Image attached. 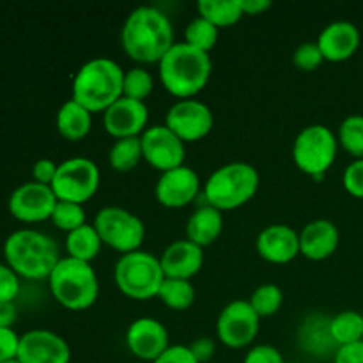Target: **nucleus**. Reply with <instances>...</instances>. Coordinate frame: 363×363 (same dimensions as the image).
Returning a JSON list of instances; mask_svg holds the SVG:
<instances>
[{"label": "nucleus", "mask_w": 363, "mask_h": 363, "mask_svg": "<svg viewBox=\"0 0 363 363\" xmlns=\"http://www.w3.org/2000/svg\"><path fill=\"white\" fill-rule=\"evenodd\" d=\"M121 43L124 52L137 62H160L176 43L172 21L158 7H137L124 20Z\"/></svg>", "instance_id": "f257e3e1"}, {"label": "nucleus", "mask_w": 363, "mask_h": 363, "mask_svg": "<svg viewBox=\"0 0 363 363\" xmlns=\"http://www.w3.org/2000/svg\"><path fill=\"white\" fill-rule=\"evenodd\" d=\"M160 80L172 96L190 99L208 85L213 71L209 53L194 48L188 43H174L172 48L158 62Z\"/></svg>", "instance_id": "f03ea898"}, {"label": "nucleus", "mask_w": 363, "mask_h": 363, "mask_svg": "<svg viewBox=\"0 0 363 363\" xmlns=\"http://www.w3.org/2000/svg\"><path fill=\"white\" fill-rule=\"evenodd\" d=\"M6 264L21 279H48L60 257L55 241L45 233L34 229H20L9 234L4 243Z\"/></svg>", "instance_id": "7ed1b4c3"}, {"label": "nucleus", "mask_w": 363, "mask_h": 363, "mask_svg": "<svg viewBox=\"0 0 363 363\" xmlns=\"http://www.w3.org/2000/svg\"><path fill=\"white\" fill-rule=\"evenodd\" d=\"M124 69L108 57H94L80 66L73 78L71 98L94 112H105L123 96Z\"/></svg>", "instance_id": "20e7f679"}, {"label": "nucleus", "mask_w": 363, "mask_h": 363, "mask_svg": "<svg viewBox=\"0 0 363 363\" xmlns=\"http://www.w3.org/2000/svg\"><path fill=\"white\" fill-rule=\"evenodd\" d=\"M50 291L62 307L85 311L98 300L99 280L91 262L62 257L48 277Z\"/></svg>", "instance_id": "39448f33"}, {"label": "nucleus", "mask_w": 363, "mask_h": 363, "mask_svg": "<svg viewBox=\"0 0 363 363\" xmlns=\"http://www.w3.org/2000/svg\"><path fill=\"white\" fill-rule=\"evenodd\" d=\"M259 172L254 165L245 162H233L218 167L204 184L206 204L229 211L247 204L259 188Z\"/></svg>", "instance_id": "423d86ee"}, {"label": "nucleus", "mask_w": 363, "mask_h": 363, "mask_svg": "<svg viewBox=\"0 0 363 363\" xmlns=\"http://www.w3.org/2000/svg\"><path fill=\"white\" fill-rule=\"evenodd\" d=\"M113 279L121 293L131 300H149L158 296V291L165 280L160 257L144 250L123 254L113 268Z\"/></svg>", "instance_id": "0eeeda50"}, {"label": "nucleus", "mask_w": 363, "mask_h": 363, "mask_svg": "<svg viewBox=\"0 0 363 363\" xmlns=\"http://www.w3.org/2000/svg\"><path fill=\"white\" fill-rule=\"evenodd\" d=\"M339 138L325 124L305 126L293 144V160L301 172L321 179L335 162Z\"/></svg>", "instance_id": "6e6552de"}, {"label": "nucleus", "mask_w": 363, "mask_h": 363, "mask_svg": "<svg viewBox=\"0 0 363 363\" xmlns=\"http://www.w3.org/2000/svg\"><path fill=\"white\" fill-rule=\"evenodd\" d=\"M92 225L98 230L103 245H108L123 254L140 250L145 238L144 222L135 213L119 206H106L99 209Z\"/></svg>", "instance_id": "1a4fd4ad"}, {"label": "nucleus", "mask_w": 363, "mask_h": 363, "mask_svg": "<svg viewBox=\"0 0 363 363\" xmlns=\"http://www.w3.org/2000/svg\"><path fill=\"white\" fill-rule=\"evenodd\" d=\"M101 174L98 165L91 158L74 156L59 163L52 190L57 201L77 202L84 206L89 199L94 197L99 188Z\"/></svg>", "instance_id": "9d476101"}, {"label": "nucleus", "mask_w": 363, "mask_h": 363, "mask_svg": "<svg viewBox=\"0 0 363 363\" xmlns=\"http://www.w3.org/2000/svg\"><path fill=\"white\" fill-rule=\"evenodd\" d=\"M257 312L248 300H234L222 308L216 321V335L225 346L233 350L248 346L259 333Z\"/></svg>", "instance_id": "9b49d317"}, {"label": "nucleus", "mask_w": 363, "mask_h": 363, "mask_svg": "<svg viewBox=\"0 0 363 363\" xmlns=\"http://www.w3.org/2000/svg\"><path fill=\"white\" fill-rule=\"evenodd\" d=\"M140 144L145 162L162 172L184 165L183 162L186 156L184 142L165 124L149 126L140 135Z\"/></svg>", "instance_id": "f8f14e48"}, {"label": "nucleus", "mask_w": 363, "mask_h": 363, "mask_svg": "<svg viewBox=\"0 0 363 363\" xmlns=\"http://www.w3.org/2000/svg\"><path fill=\"white\" fill-rule=\"evenodd\" d=\"M211 108L199 99H179L169 108L165 126L172 130L183 142H195L204 138L213 130Z\"/></svg>", "instance_id": "ddd939ff"}, {"label": "nucleus", "mask_w": 363, "mask_h": 363, "mask_svg": "<svg viewBox=\"0 0 363 363\" xmlns=\"http://www.w3.org/2000/svg\"><path fill=\"white\" fill-rule=\"evenodd\" d=\"M57 197L48 184L28 183L20 184L9 197V213L25 223H38L52 218Z\"/></svg>", "instance_id": "4468645a"}, {"label": "nucleus", "mask_w": 363, "mask_h": 363, "mask_svg": "<svg viewBox=\"0 0 363 363\" xmlns=\"http://www.w3.org/2000/svg\"><path fill=\"white\" fill-rule=\"evenodd\" d=\"M149 108L144 101L121 96L103 112V126L106 133L117 138L140 137L147 130Z\"/></svg>", "instance_id": "2eb2a0df"}, {"label": "nucleus", "mask_w": 363, "mask_h": 363, "mask_svg": "<svg viewBox=\"0 0 363 363\" xmlns=\"http://www.w3.org/2000/svg\"><path fill=\"white\" fill-rule=\"evenodd\" d=\"M18 360L21 363H69L71 347L50 330H30L20 337Z\"/></svg>", "instance_id": "dca6fc26"}, {"label": "nucleus", "mask_w": 363, "mask_h": 363, "mask_svg": "<svg viewBox=\"0 0 363 363\" xmlns=\"http://www.w3.org/2000/svg\"><path fill=\"white\" fill-rule=\"evenodd\" d=\"M201 179L191 167L181 165L162 172L155 186V195L165 208H183L197 199Z\"/></svg>", "instance_id": "f3484780"}, {"label": "nucleus", "mask_w": 363, "mask_h": 363, "mask_svg": "<svg viewBox=\"0 0 363 363\" xmlns=\"http://www.w3.org/2000/svg\"><path fill=\"white\" fill-rule=\"evenodd\" d=\"M126 344L137 358L155 362L170 346L169 332L158 319L138 318L128 326Z\"/></svg>", "instance_id": "a211bd4d"}, {"label": "nucleus", "mask_w": 363, "mask_h": 363, "mask_svg": "<svg viewBox=\"0 0 363 363\" xmlns=\"http://www.w3.org/2000/svg\"><path fill=\"white\" fill-rule=\"evenodd\" d=\"M255 247L264 261L286 264L300 254V233L286 223H273L259 233Z\"/></svg>", "instance_id": "6ab92c4d"}, {"label": "nucleus", "mask_w": 363, "mask_h": 363, "mask_svg": "<svg viewBox=\"0 0 363 363\" xmlns=\"http://www.w3.org/2000/svg\"><path fill=\"white\" fill-rule=\"evenodd\" d=\"M160 264L165 279L190 280L204 264V248L190 240H176L163 250Z\"/></svg>", "instance_id": "aec40b11"}, {"label": "nucleus", "mask_w": 363, "mask_h": 363, "mask_svg": "<svg viewBox=\"0 0 363 363\" xmlns=\"http://www.w3.org/2000/svg\"><path fill=\"white\" fill-rule=\"evenodd\" d=\"M318 45L326 60L332 62L347 60L360 46V30L351 21H332L319 32Z\"/></svg>", "instance_id": "412c9836"}, {"label": "nucleus", "mask_w": 363, "mask_h": 363, "mask_svg": "<svg viewBox=\"0 0 363 363\" xmlns=\"http://www.w3.org/2000/svg\"><path fill=\"white\" fill-rule=\"evenodd\" d=\"M339 241L340 234L335 223L325 218L312 220L300 233V254L311 261H323L337 250Z\"/></svg>", "instance_id": "4be33fe9"}, {"label": "nucleus", "mask_w": 363, "mask_h": 363, "mask_svg": "<svg viewBox=\"0 0 363 363\" xmlns=\"http://www.w3.org/2000/svg\"><path fill=\"white\" fill-rule=\"evenodd\" d=\"M223 229V213L213 206L204 204L195 209L186 222V240L201 248L209 247L218 240Z\"/></svg>", "instance_id": "5701e85b"}, {"label": "nucleus", "mask_w": 363, "mask_h": 363, "mask_svg": "<svg viewBox=\"0 0 363 363\" xmlns=\"http://www.w3.org/2000/svg\"><path fill=\"white\" fill-rule=\"evenodd\" d=\"M55 124L64 138L71 142L82 140L91 131L92 112L71 98L60 105L55 117Z\"/></svg>", "instance_id": "b1692460"}, {"label": "nucleus", "mask_w": 363, "mask_h": 363, "mask_svg": "<svg viewBox=\"0 0 363 363\" xmlns=\"http://www.w3.org/2000/svg\"><path fill=\"white\" fill-rule=\"evenodd\" d=\"M101 238H99L98 230L94 225L84 223L78 229L71 230L66 236V250L69 257L78 259V261L91 262L96 259V255L101 250Z\"/></svg>", "instance_id": "393cba45"}, {"label": "nucleus", "mask_w": 363, "mask_h": 363, "mask_svg": "<svg viewBox=\"0 0 363 363\" xmlns=\"http://www.w3.org/2000/svg\"><path fill=\"white\" fill-rule=\"evenodd\" d=\"M330 333L337 346L363 340V315L357 311L339 312L330 319Z\"/></svg>", "instance_id": "a878e982"}, {"label": "nucleus", "mask_w": 363, "mask_h": 363, "mask_svg": "<svg viewBox=\"0 0 363 363\" xmlns=\"http://www.w3.org/2000/svg\"><path fill=\"white\" fill-rule=\"evenodd\" d=\"M199 16L206 18L216 27H229L243 16L241 0H199Z\"/></svg>", "instance_id": "bb28decb"}, {"label": "nucleus", "mask_w": 363, "mask_h": 363, "mask_svg": "<svg viewBox=\"0 0 363 363\" xmlns=\"http://www.w3.org/2000/svg\"><path fill=\"white\" fill-rule=\"evenodd\" d=\"M142 158L140 137L117 138L108 151V163L117 172H130Z\"/></svg>", "instance_id": "cd10ccee"}, {"label": "nucleus", "mask_w": 363, "mask_h": 363, "mask_svg": "<svg viewBox=\"0 0 363 363\" xmlns=\"http://www.w3.org/2000/svg\"><path fill=\"white\" fill-rule=\"evenodd\" d=\"M158 298L174 311H184L195 301V287L190 280L165 279L158 291Z\"/></svg>", "instance_id": "c85d7f7f"}, {"label": "nucleus", "mask_w": 363, "mask_h": 363, "mask_svg": "<svg viewBox=\"0 0 363 363\" xmlns=\"http://www.w3.org/2000/svg\"><path fill=\"white\" fill-rule=\"evenodd\" d=\"M216 41H218V27L206 18L197 16L186 25L184 43H188L194 48L209 53V50L215 48Z\"/></svg>", "instance_id": "c756f323"}, {"label": "nucleus", "mask_w": 363, "mask_h": 363, "mask_svg": "<svg viewBox=\"0 0 363 363\" xmlns=\"http://www.w3.org/2000/svg\"><path fill=\"white\" fill-rule=\"evenodd\" d=\"M250 305L257 312L259 318H269L277 314L284 303V293L277 284H261L257 289L252 293Z\"/></svg>", "instance_id": "7c9ffc66"}, {"label": "nucleus", "mask_w": 363, "mask_h": 363, "mask_svg": "<svg viewBox=\"0 0 363 363\" xmlns=\"http://www.w3.org/2000/svg\"><path fill=\"white\" fill-rule=\"evenodd\" d=\"M339 144L350 155L363 158V116L351 113L339 126Z\"/></svg>", "instance_id": "2f4dec72"}, {"label": "nucleus", "mask_w": 363, "mask_h": 363, "mask_svg": "<svg viewBox=\"0 0 363 363\" xmlns=\"http://www.w3.org/2000/svg\"><path fill=\"white\" fill-rule=\"evenodd\" d=\"M152 87H155L152 74L149 73L145 67L137 66L124 71L123 96H126V98L144 101V99L152 92Z\"/></svg>", "instance_id": "473e14b6"}, {"label": "nucleus", "mask_w": 363, "mask_h": 363, "mask_svg": "<svg viewBox=\"0 0 363 363\" xmlns=\"http://www.w3.org/2000/svg\"><path fill=\"white\" fill-rule=\"evenodd\" d=\"M52 220L55 227H59L64 233H71V230L78 229L85 223V209L82 204L77 202H66L57 201L55 209L52 213Z\"/></svg>", "instance_id": "72a5a7b5"}, {"label": "nucleus", "mask_w": 363, "mask_h": 363, "mask_svg": "<svg viewBox=\"0 0 363 363\" xmlns=\"http://www.w3.org/2000/svg\"><path fill=\"white\" fill-rule=\"evenodd\" d=\"M323 60H325V57H323L318 41L301 43L293 53V62L303 71H314L315 67L321 66Z\"/></svg>", "instance_id": "f704fd0d"}, {"label": "nucleus", "mask_w": 363, "mask_h": 363, "mask_svg": "<svg viewBox=\"0 0 363 363\" xmlns=\"http://www.w3.org/2000/svg\"><path fill=\"white\" fill-rule=\"evenodd\" d=\"M342 183L353 197L363 199V158H357L346 167Z\"/></svg>", "instance_id": "c9c22d12"}, {"label": "nucleus", "mask_w": 363, "mask_h": 363, "mask_svg": "<svg viewBox=\"0 0 363 363\" xmlns=\"http://www.w3.org/2000/svg\"><path fill=\"white\" fill-rule=\"evenodd\" d=\"M20 293V277L7 264H0V301H14Z\"/></svg>", "instance_id": "e433bc0d"}, {"label": "nucleus", "mask_w": 363, "mask_h": 363, "mask_svg": "<svg viewBox=\"0 0 363 363\" xmlns=\"http://www.w3.org/2000/svg\"><path fill=\"white\" fill-rule=\"evenodd\" d=\"M243 363H286L282 353L277 347L268 346V344H259L254 346L245 357Z\"/></svg>", "instance_id": "4c0bfd02"}, {"label": "nucleus", "mask_w": 363, "mask_h": 363, "mask_svg": "<svg viewBox=\"0 0 363 363\" xmlns=\"http://www.w3.org/2000/svg\"><path fill=\"white\" fill-rule=\"evenodd\" d=\"M20 335L13 328H0V363L18 357Z\"/></svg>", "instance_id": "58836bf2"}, {"label": "nucleus", "mask_w": 363, "mask_h": 363, "mask_svg": "<svg viewBox=\"0 0 363 363\" xmlns=\"http://www.w3.org/2000/svg\"><path fill=\"white\" fill-rule=\"evenodd\" d=\"M152 363H199L188 346L174 344L169 346Z\"/></svg>", "instance_id": "ea45409f"}, {"label": "nucleus", "mask_w": 363, "mask_h": 363, "mask_svg": "<svg viewBox=\"0 0 363 363\" xmlns=\"http://www.w3.org/2000/svg\"><path fill=\"white\" fill-rule=\"evenodd\" d=\"M57 169H59V165H57L53 160L41 158L34 163V167H32V177H34L35 183L48 184V186H52L53 179H55Z\"/></svg>", "instance_id": "a19ab883"}, {"label": "nucleus", "mask_w": 363, "mask_h": 363, "mask_svg": "<svg viewBox=\"0 0 363 363\" xmlns=\"http://www.w3.org/2000/svg\"><path fill=\"white\" fill-rule=\"evenodd\" d=\"M333 363H363V340L337 347Z\"/></svg>", "instance_id": "79ce46f5"}, {"label": "nucleus", "mask_w": 363, "mask_h": 363, "mask_svg": "<svg viewBox=\"0 0 363 363\" xmlns=\"http://www.w3.org/2000/svg\"><path fill=\"white\" fill-rule=\"evenodd\" d=\"M188 347H190L191 353H194V357L197 358L199 363H206L211 360L213 354H215L216 351L215 340L209 339V337H199V339H195Z\"/></svg>", "instance_id": "37998d69"}, {"label": "nucleus", "mask_w": 363, "mask_h": 363, "mask_svg": "<svg viewBox=\"0 0 363 363\" xmlns=\"http://www.w3.org/2000/svg\"><path fill=\"white\" fill-rule=\"evenodd\" d=\"M18 319L14 301H0V328H13Z\"/></svg>", "instance_id": "c03bdc74"}, {"label": "nucleus", "mask_w": 363, "mask_h": 363, "mask_svg": "<svg viewBox=\"0 0 363 363\" xmlns=\"http://www.w3.org/2000/svg\"><path fill=\"white\" fill-rule=\"evenodd\" d=\"M272 7L269 0H241V9L243 14H261Z\"/></svg>", "instance_id": "a18cd8bd"}, {"label": "nucleus", "mask_w": 363, "mask_h": 363, "mask_svg": "<svg viewBox=\"0 0 363 363\" xmlns=\"http://www.w3.org/2000/svg\"><path fill=\"white\" fill-rule=\"evenodd\" d=\"M4 363H21V362L18 360V358H13V360H7V362H4Z\"/></svg>", "instance_id": "49530a36"}]
</instances>
